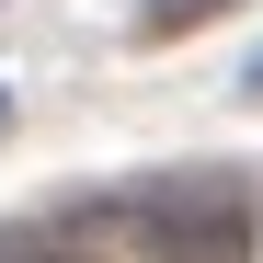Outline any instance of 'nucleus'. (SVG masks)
Segmentation results:
<instances>
[{
	"mask_svg": "<svg viewBox=\"0 0 263 263\" xmlns=\"http://www.w3.org/2000/svg\"><path fill=\"white\" fill-rule=\"evenodd\" d=\"M138 229L160 263H240L252 252V195L217 183V172H195V183H149L138 195Z\"/></svg>",
	"mask_w": 263,
	"mask_h": 263,
	"instance_id": "1",
	"label": "nucleus"
},
{
	"mask_svg": "<svg viewBox=\"0 0 263 263\" xmlns=\"http://www.w3.org/2000/svg\"><path fill=\"white\" fill-rule=\"evenodd\" d=\"M206 12H240V0H138V34H195Z\"/></svg>",
	"mask_w": 263,
	"mask_h": 263,
	"instance_id": "2",
	"label": "nucleus"
},
{
	"mask_svg": "<svg viewBox=\"0 0 263 263\" xmlns=\"http://www.w3.org/2000/svg\"><path fill=\"white\" fill-rule=\"evenodd\" d=\"M23 263H92V252H58V240H46V252H23Z\"/></svg>",
	"mask_w": 263,
	"mask_h": 263,
	"instance_id": "3",
	"label": "nucleus"
},
{
	"mask_svg": "<svg viewBox=\"0 0 263 263\" xmlns=\"http://www.w3.org/2000/svg\"><path fill=\"white\" fill-rule=\"evenodd\" d=\"M240 80H252V92H263V58H252V69H240Z\"/></svg>",
	"mask_w": 263,
	"mask_h": 263,
	"instance_id": "4",
	"label": "nucleus"
}]
</instances>
